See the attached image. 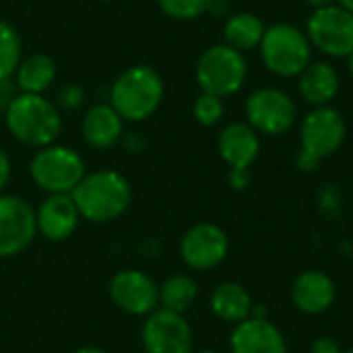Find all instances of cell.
Masks as SVG:
<instances>
[{
  "label": "cell",
  "instance_id": "cell-1",
  "mask_svg": "<svg viewBox=\"0 0 353 353\" xmlns=\"http://www.w3.org/2000/svg\"><path fill=\"white\" fill-rule=\"evenodd\" d=\"M70 194L81 217L91 223H108L118 219L132 201L130 182L114 170L85 174Z\"/></svg>",
  "mask_w": 353,
  "mask_h": 353
},
{
  "label": "cell",
  "instance_id": "cell-2",
  "mask_svg": "<svg viewBox=\"0 0 353 353\" xmlns=\"http://www.w3.org/2000/svg\"><path fill=\"white\" fill-rule=\"evenodd\" d=\"M163 99V81L159 72L147 64L126 68L112 85L110 105L122 120L143 122L151 118Z\"/></svg>",
  "mask_w": 353,
  "mask_h": 353
},
{
  "label": "cell",
  "instance_id": "cell-3",
  "mask_svg": "<svg viewBox=\"0 0 353 353\" xmlns=\"http://www.w3.org/2000/svg\"><path fill=\"white\" fill-rule=\"evenodd\" d=\"M10 134L29 147H48L56 141L62 128V118L50 99L33 93H19L4 112Z\"/></svg>",
  "mask_w": 353,
  "mask_h": 353
},
{
  "label": "cell",
  "instance_id": "cell-4",
  "mask_svg": "<svg viewBox=\"0 0 353 353\" xmlns=\"http://www.w3.org/2000/svg\"><path fill=\"white\" fill-rule=\"evenodd\" d=\"M259 50L265 68L283 79L300 77L312 58V46L306 33L290 23L267 27Z\"/></svg>",
  "mask_w": 353,
  "mask_h": 353
},
{
  "label": "cell",
  "instance_id": "cell-5",
  "mask_svg": "<svg viewBox=\"0 0 353 353\" xmlns=\"http://www.w3.org/2000/svg\"><path fill=\"white\" fill-rule=\"evenodd\" d=\"M248 64L242 52L228 43H215L207 48L196 62V83L203 93L230 97L238 93L246 81Z\"/></svg>",
  "mask_w": 353,
  "mask_h": 353
},
{
  "label": "cell",
  "instance_id": "cell-6",
  "mask_svg": "<svg viewBox=\"0 0 353 353\" xmlns=\"http://www.w3.org/2000/svg\"><path fill=\"white\" fill-rule=\"evenodd\" d=\"M29 172L48 194H70L85 178V161L70 147L48 145L33 155Z\"/></svg>",
  "mask_w": 353,
  "mask_h": 353
},
{
  "label": "cell",
  "instance_id": "cell-7",
  "mask_svg": "<svg viewBox=\"0 0 353 353\" xmlns=\"http://www.w3.org/2000/svg\"><path fill=\"white\" fill-rule=\"evenodd\" d=\"M304 33L312 48L331 58H347L353 52V14L339 4L314 8Z\"/></svg>",
  "mask_w": 353,
  "mask_h": 353
},
{
  "label": "cell",
  "instance_id": "cell-8",
  "mask_svg": "<svg viewBox=\"0 0 353 353\" xmlns=\"http://www.w3.org/2000/svg\"><path fill=\"white\" fill-rule=\"evenodd\" d=\"M345 134V120L335 108H314L312 112L306 114L300 128V153L316 161H323L341 149Z\"/></svg>",
  "mask_w": 353,
  "mask_h": 353
},
{
  "label": "cell",
  "instance_id": "cell-9",
  "mask_svg": "<svg viewBox=\"0 0 353 353\" xmlns=\"http://www.w3.org/2000/svg\"><path fill=\"white\" fill-rule=\"evenodd\" d=\"M296 114L294 99L277 87L256 89L246 99L248 124L261 134L277 137L288 132L296 122Z\"/></svg>",
  "mask_w": 353,
  "mask_h": 353
},
{
  "label": "cell",
  "instance_id": "cell-10",
  "mask_svg": "<svg viewBox=\"0 0 353 353\" xmlns=\"http://www.w3.org/2000/svg\"><path fill=\"white\" fill-rule=\"evenodd\" d=\"M141 343L147 353H192V329L178 312L157 308L141 329Z\"/></svg>",
  "mask_w": 353,
  "mask_h": 353
},
{
  "label": "cell",
  "instance_id": "cell-11",
  "mask_svg": "<svg viewBox=\"0 0 353 353\" xmlns=\"http://www.w3.org/2000/svg\"><path fill=\"white\" fill-rule=\"evenodd\" d=\"M37 234L33 207L14 194H0V259L23 252Z\"/></svg>",
  "mask_w": 353,
  "mask_h": 353
},
{
  "label": "cell",
  "instance_id": "cell-12",
  "mask_svg": "<svg viewBox=\"0 0 353 353\" xmlns=\"http://www.w3.org/2000/svg\"><path fill=\"white\" fill-rule=\"evenodd\" d=\"M230 250L228 234L209 221L192 225L180 242V256L194 271H211L219 267Z\"/></svg>",
  "mask_w": 353,
  "mask_h": 353
},
{
  "label": "cell",
  "instance_id": "cell-13",
  "mask_svg": "<svg viewBox=\"0 0 353 353\" xmlns=\"http://www.w3.org/2000/svg\"><path fill=\"white\" fill-rule=\"evenodd\" d=\"M110 298L112 302L134 316H149L159 306V285L143 271H120L110 281Z\"/></svg>",
  "mask_w": 353,
  "mask_h": 353
},
{
  "label": "cell",
  "instance_id": "cell-14",
  "mask_svg": "<svg viewBox=\"0 0 353 353\" xmlns=\"http://www.w3.org/2000/svg\"><path fill=\"white\" fill-rule=\"evenodd\" d=\"M290 296H292V304L300 312L316 316V314L327 312L335 304L337 288H335V281L327 273L310 269V271L300 273L294 279Z\"/></svg>",
  "mask_w": 353,
  "mask_h": 353
},
{
  "label": "cell",
  "instance_id": "cell-15",
  "mask_svg": "<svg viewBox=\"0 0 353 353\" xmlns=\"http://www.w3.org/2000/svg\"><path fill=\"white\" fill-rule=\"evenodd\" d=\"M79 219L81 213L72 194H50L35 211L37 232L52 242L70 238L79 225Z\"/></svg>",
  "mask_w": 353,
  "mask_h": 353
},
{
  "label": "cell",
  "instance_id": "cell-16",
  "mask_svg": "<svg viewBox=\"0 0 353 353\" xmlns=\"http://www.w3.org/2000/svg\"><path fill=\"white\" fill-rule=\"evenodd\" d=\"M232 353H288L283 333L267 319H246L230 337Z\"/></svg>",
  "mask_w": 353,
  "mask_h": 353
},
{
  "label": "cell",
  "instance_id": "cell-17",
  "mask_svg": "<svg viewBox=\"0 0 353 353\" xmlns=\"http://www.w3.org/2000/svg\"><path fill=\"white\" fill-rule=\"evenodd\" d=\"M217 149L230 168H250L261 153V139L250 124L234 122L219 132Z\"/></svg>",
  "mask_w": 353,
  "mask_h": 353
},
{
  "label": "cell",
  "instance_id": "cell-18",
  "mask_svg": "<svg viewBox=\"0 0 353 353\" xmlns=\"http://www.w3.org/2000/svg\"><path fill=\"white\" fill-rule=\"evenodd\" d=\"M339 87H341V81H339L337 68L325 60L310 62L304 68V72L298 77L300 95L304 97V101H308L314 108L329 105L337 97Z\"/></svg>",
  "mask_w": 353,
  "mask_h": 353
},
{
  "label": "cell",
  "instance_id": "cell-19",
  "mask_svg": "<svg viewBox=\"0 0 353 353\" xmlns=\"http://www.w3.org/2000/svg\"><path fill=\"white\" fill-rule=\"evenodd\" d=\"M122 128L124 120L110 103L93 105L85 114L81 124L85 141L95 149H110L112 145H116L118 139L122 137Z\"/></svg>",
  "mask_w": 353,
  "mask_h": 353
},
{
  "label": "cell",
  "instance_id": "cell-20",
  "mask_svg": "<svg viewBox=\"0 0 353 353\" xmlns=\"http://www.w3.org/2000/svg\"><path fill=\"white\" fill-rule=\"evenodd\" d=\"M252 298L248 290L236 281L219 283L211 294V310L213 314L230 325H240L252 314Z\"/></svg>",
  "mask_w": 353,
  "mask_h": 353
},
{
  "label": "cell",
  "instance_id": "cell-21",
  "mask_svg": "<svg viewBox=\"0 0 353 353\" xmlns=\"http://www.w3.org/2000/svg\"><path fill=\"white\" fill-rule=\"evenodd\" d=\"M14 74H17L14 83L19 87V93L43 95V91L50 89V85L56 79V64L46 54H33L21 60Z\"/></svg>",
  "mask_w": 353,
  "mask_h": 353
},
{
  "label": "cell",
  "instance_id": "cell-22",
  "mask_svg": "<svg viewBox=\"0 0 353 353\" xmlns=\"http://www.w3.org/2000/svg\"><path fill=\"white\" fill-rule=\"evenodd\" d=\"M263 21L252 12H236L232 14L223 25V39L230 48L238 52H248L261 46V39L265 35Z\"/></svg>",
  "mask_w": 353,
  "mask_h": 353
},
{
  "label": "cell",
  "instance_id": "cell-23",
  "mask_svg": "<svg viewBox=\"0 0 353 353\" xmlns=\"http://www.w3.org/2000/svg\"><path fill=\"white\" fill-rule=\"evenodd\" d=\"M199 288L188 275H172L159 285V306L170 312L184 314L196 300Z\"/></svg>",
  "mask_w": 353,
  "mask_h": 353
},
{
  "label": "cell",
  "instance_id": "cell-24",
  "mask_svg": "<svg viewBox=\"0 0 353 353\" xmlns=\"http://www.w3.org/2000/svg\"><path fill=\"white\" fill-rule=\"evenodd\" d=\"M19 64H21L19 31L10 23L0 21V79H12Z\"/></svg>",
  "mask_w": 353,
  "mask_h": 353
},
{
  "label": "cell",
  "instance_id": "cell-25",
  "mask_svg": "<svg viewBox=\"0 0 353 353\" xmlns=\"http://www.w3.org/2000/svg\"><path fill=\"white\" fill-rule=\"evenodd\" d=\"M159 8L178 21H192L209 10L211 0H157Z\"/></svg>",
  "mask_w": 353,
  "mask_h": 353
},
{
  "label": "cell",
  "instance_id": "cell-26",
  "mask_svg": "<svg viewBox=\"0 0 353 353\" xmlns=\"http://www.w3.org/2000/svg\"><path fill=\"white\" fill-rule=\"evenodd\" d=\"M223 112H225L223 99L217 95H209V93H201L192 105V114H194L196 122L203 126H215L223 118Z\"/></svg>",
  "mask_w": 353,
  "mask_h": 353
},
{
  "label": "cell",
  "instance_id": "cell-27",
  "mask_svg": "<svg viewBox=\"0 0 353 353\" xmlns=\"http://www.w3.org/2000/svg\"><path fill=\"white\" fill-rule=\"evenodd\" d=\"M83 97H85V91L79 85H66V87H62L58 99L66 110H77L83 103Z\"/></svg>",
  "mask_w": 353,
  "mask_h": 353
},
{
  "label": "cell",
  "instance_id": "cell-28",
  "mask_svg": "<svg viewBox=\"0 0 353 353\" xmlns=\"http://www.w3.org/2000/svg\"><path fill=\"white\" fill-rule=\"evenodd\" d=\"M230 186L234 190H244L250 186L252 182V174H250V168H230Z\"/></svg>",
  "mask_w": 353,
  "mask_h": 353
},
{
  "label": "cell",
  "instance_id": "cell-29",
  "mask_svg": "<svg viewBox=\"0 0 353 353\" xmlns=\"http://www.w3.org/2000/svg\"><path fill=\"white\" fill-rule=\"evenodd\" d=\"M17 95H19L17 83L12 79H0V112H6Z\"/></svg>",
  "mask_w": 353,
  "mask_h": 353
},
{
  "label": "cell",
  "instance_id": "cell-30",
  "mask_svg": "<svg viewBox=\"0 0 353 353\" xmlns=\"http://www.w3.org/2000/svg\"><path fill=\"white\" fill-rule=\"evenodd\" d=\"M310 353H343V350H341V345L333 337H319L312 343Z\"/></svg>",
  "mask_w": 353,
  "mask_h": 353
},
{
  "label": "cell",
  "instance_id": "cell-31",
  "mask_svg": "<svg viewBox=\"0 0 353 353\" xmlns=\"http://www.w3.org/2000/svg\"><path fill=\"white\" fill-rule=\"evenodd\" d=\"M8 180H10V159H8V155L0 149V192L6 188Z\"/></svg>",
  "mask_w": 353,
  "mask_h": 353
},
{
  "label": "cell",
  "instance_id": "cell-32",
  "mask_svg": "<svg viewBox=\"0 0 353 353\" xmlns=\"http://www.w3.org/2000/svg\"><path fill=\"white\" fill-rule=\"evenodd\" d=\"M319 163H321V161H316V159H312V157H308V155H304V153H298V168H300L302 172H314V170L319 168Z\"/></svg>",
  "mask_w": 353,
  "mask_h": 353
},
{
  "label": "cell",
  "instance_id": "cell-33",
  "mask_svg": "<svg viewBox=\"0 0 353 353\" xmlns=\"http://www.w3.org/2000/svg\"><path fill=\"white\" fill-rule=\"evenodd\" d=\"M312 8H323V6H331L337 4V0H306Z\"/></svg>",
  "mask_w": 353,
  "mask_h": 353
},
{
  "label": "cell",
  "instance_id": "cell-34",
  "mask_svg": "<svg viewBox=\"0 0 353 353\" xmlns=\"http://www.w3.org/2000/svg\"><path fill=\"white\" fill-rule=\"evenodd\" d=\"M74 353H105L103 350H99V347H81V350H77Z\"/></svg>",
  "mask_w": 353,
  "mask_h": 353
},
{
  "label": "cell",
  "instance_id": "cell-35",
  "mask_svg": "<svg viewBox=\"0 0 353 353\" xmlns=\"http://www.w3.org/2000/svg\"><path fill=\"white\" fill-rule=\"evenodd\" d=\"M339 2V6H343L345 10H350L353 14V0H337Z\"/></svg>",
  "mask_w": 353,
  "mask_h": 353
},
{
  "label": "cell",
  "instance_id": "cell-36",
  "mask_svg": "<svg viewBox=\"0 0 353 353\" xmlns=\"http://www.w3.org/2000/svg\"><path fill=\"white\" fill-rule=\"evenodd\" d=\"M347 66H350V72H352L353 77V52L347 56Z\"/></svg>",
  "mask_w": 353,
  "mask_h": 353
},
{
  "label": "cell",
  "instance_id": "cell-37",
  "mask_svg": "<svg viewBox=\"0 0 353 353\" xmlns=\"http://www.w3.org/2000/svg\"><path fill=\"white\" fill-rule=\"evenodd\" d=\"M194 353V352H192ZM199 353H219V352H213V350H205V352H199Z\"/></svg>",
  "mask_w": 353,
  "mask_h": 353
},
{
  "label": "cell",
  "instance_id": "cell-38",
  "mask_svg": "<svg viewBox=\"0 0 353 353\" xmlns=\"http://www.w3.org/2000/svg\"><path fill=\"white\" fill-rule=\"evenodd\" d=\"M343 353H353V347H352V350H347V352H343Z\"/></svg>",
  "mask_w": 353,
  "mask_h": 353
},
{
  "label": "cell",
  "instance_id": "cell-39",
  "mask_svg": "<svg viewBox=\"0 0 353 353\" xmlns=\"http://www.w3.org/2000/svg\"><path fill=\"white\" fill-rule=\"evenodd\" d=\"M101 2H110V0H101Z\"/></svg>",
  "mask_w": 353,
  "mask_h": 353
}]
</instances>
